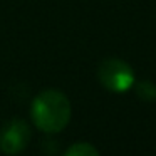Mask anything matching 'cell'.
<instances>
[{
  "label": "cell",
  "instance_id": "1",
  "mask_svg": "<svg viewBox=\"0 0 156 156\" xmlns=\"http://www.w3.org/2000/svg\"><path fill=\"white\" fill-rule=\"evenodd\" d=\"M30 116L34 124L44 133H59L71 121V102L64 92L45 89L34 98Z\"/></svg>",
  "mask_w": 156,
  "mask_h": 156
},
{
  "label": "cell",
  "instance_id": "2",
  "mask_svg": "<svg viewBox=\"0 0 156 156\" xmlns=\"http://www.w3.org/2000/svg\"><path fill=\"white\" fill-rule=\"evenodd\" d=\"M99 82L111 92H126L134 86V71L122 59H104L98 69Z\"/></svg>",
  "mask_w": 156,
  "mask_h": 156
},
{
  "label": "cell",
  "instance_id": "3",
  "mask_svg": "<svg viewBox=\"0 0 156 156\" xmlns=\"http://www.w3.org/2000/svg\"><path fill=\"white\" fill-rule=\"evenodd\" d=\"M30 141V128L24 119H12L0 129V151L17 154L24 151Z\"/></svg>",
  "mask_w": 156,
  "mask_h": 156
},
{
  "label": "cell",
  "instance_id": "4",
  "mask_svg": "<svg viewBox=\"0 0 156 156\" xmlns=\"http://www.w3.org/2000/svg\"><path fill=\"white\" fill-rule=\"evenodd\" d=\"M134 91L138 94V98L144 102L156 101V84L151 81H139L134 86Z\"/></svg>",
  "mask_w": 156,
  "mask_h": 156
},
{
  "label": "cell",
  "instance_id": "5",
  "mask_svg": "<svg viewBox=\"0 0 156 156\" xmlns=\"http://www.w3.org/2000/svg\"><path fill=\"white\" fill-rule=\"evenodd\" d=\"M66 154L67 156H98L99 149L94 148L91 143H74L66 151Z\"/></svg>",
  "mask_w": 156,
  "mask_h": 156
}]
</instances>
